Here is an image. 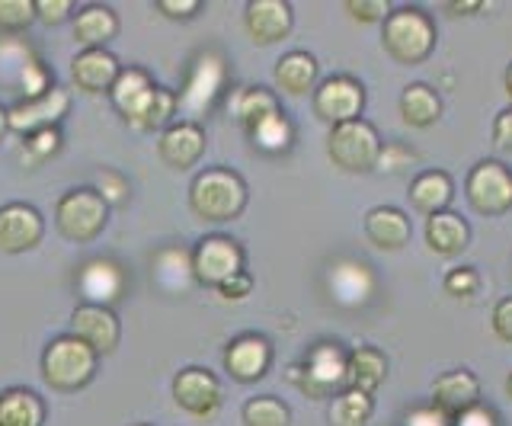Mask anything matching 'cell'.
I'll list each match as a JSON object with an SVG mask.
<instances>
[{
	"mask_svg": "<svg viewBox=\"0 0 512 426\" xmlns=\"http://www.w3.org/2000/svg\"><path fill=\"white\" fill-rule=\"evenodd\" d=\"M276 84L288 97H304L317 84V61L308 52H288L276 65Z\"/></svg>",
	"mask_w": 512,
	"mask_h": 426,
	"instance_id": "29",
	"label": "cell"
},
{
	"mask_svg": "<svg viewBox=\"0 0 512 426\" xmlns=\"http://www.w3.org/2000/svg\"><path fill=\"white\" fill-rule=\"evenodd\" d=\"M362 106H365L362 84H356L352 77H330V81H324L314 90V113L330 125L356 122Z\"/></svg>",
	"mask_w": 512,
	"mask_h": 426,
	"instance_id": "13",
	"label": "cell"
},
{
	"mask_svg": "<svg viewBox=\"0 0 512 426\" xmlns=\"http://www.w3.org/2000/svg\"><path fill=\"white\" fill-rule=\"evenodd\" d=\"M36 20V0H0V29L4 33H23Z\"/></svg>",
	"mask_w": 512,
	"mask_h": 426,
	"instance_id": "36",
	"label": "cell"
},
{
	"mask_svg": "<svg viewBox=\"0 0 512 426\" xmlns=\"http://www.w3.org/2000/svg\"><path fill=\"white\" fill-rule=\"evenodd\" d=\"M116 33H119L116 10L103 4L84 7L74 20V39L84 45V49H106V42L116 39Z\"/></svg>",
	"mask_w": 512,
	"mask_h": 426,
	"instance_id": "24",
	"label": "cell"
},
{
	"mask_svg": "<svg viewBox=\"0 0 512 426\" xmlns=\"http://www.w3.org/2000/svg\"><path fill=\"white\" fill-rule=\"evenodd\" d=\"M157 154L176 170H189L205 154V132L199 122H170L157 138Z\"/></svg>",
	"mask_w": 512,
	"mask_h": 426,
	"instance_id": "17",
	"label": "cell"
},
{
	"mask_svg": "<svg viewBox=\"0 0 512 426\" xmlns=\"http://www.w3.org/2000/svg\"><path fill=\"white\" fill-rule=\"evenodd\" d=\"M138 426H151V423H138Z\"/></svg>",
	"mask_w": 512,
	"mask_h": 426,
	"instance_id": "52",
	"label": "cell"
},
{
	"mask_svg": "<svg viewBox=\"0 0 512 426\" xmlns=\"http://www.w3.org/2000/svg\"><path fill=\"white\" fill-rule=\"evenodd\" d=\"M468 202L480 215H506L512 209V170L496 161L477 164L468 173Z\"/></svg>",
	"mask_w": 512,
	"mask_h": 426,
	"instance_id": "10",
	"label": "cell"
},
{
	"mask_svg": "<svg viewBox=\"0 0 512 426\" xmlns=\"http://www.w3.org/2000/svg\"><path fill=\"white\" fill-rule=\"evenodd\" d=\"M247 33L256 45H276L292 33V7L285 0H250L244 13Z\"/></svg>",
	"mask_w": 512,
	"mask_h": 426,
	"instance_id": "18",
	"label": "cell"
},
{
	"mask_svg": "<svg viewBox=\"0 0 512 426\" xmlns=\"http://www.w3.org/2000/svg\"><path fill=\"white\" fill-rule=\"evenodd\" d=\"M493 138H496V145L512 148V109H506V113L496 116V122H493Z\"/></svg>",
	"mask_w": 512,
	"mask_h": 426,
	"instance_id": "47",
	"label": "cell"
},
{
	"mask_svg": "<svg viewBox=\"0 0 512 426\" xmlns=\"http://www.w3.org/2000/svg\"><path fill=\"white\" fill-rule=\"evenodd\" d=\"M157 10L170 20H189L202 10L199 0H157Z\"/></svg>",
	"mask_w": 512,
	"mask_h": 426,
	"instance_id": "42",
	"label": "cell"
},
{
	"mask_svg": "<svg viewBox=\"0 0 512 426\" xmlns=\"http://www.w3.org/2000/svg\"><path fill=\"white\" fill-rule=\"evenodd\" d=\"M292 414L279 398H250L244 404V426H288Z\"/></svg>",
	"mask_w": 512,
	"mask_h": 426,
	"instance_id": "34",
	"label": "cell"
},
{
	"mask_svg": "<svg viewBox=\"0 0 512 426\" xmlns=\"http://www.w3.org/2000/svg\"><path fill=\"white\" fill-rule=\"evenodd\" d=\"M349 17H356L362 23H384L391 17L388 0H346Z\"/></svg>",
	"mask_w": 512,
	"mask_h": 426,
	"instance_id": "39",
	"label": "cell"
},
{
	"mask_svg": "<svg viewBox=\"0 0 512 426\" xmlns=\"http://www.w3.org/2000/svg\"><path fill=\"white\" fill-rule=\"evenodd\" d=\"M269 362H272V346L260 334L237 337L228 350H224V369H228L231 378H237V382H244V385L263 378Z\"/></svg>",
	"mask_w": 512,
	"mask_h": 426,
	"instance_id": "19",
	"label": "cell"
},
{
	"mask_svg": "<svg viewBox=\"0 0 512 426\" xmlns=\"http://www.w3.org/2000/svg\"><path fill=\"white\" fill-rule=\"evenodd\" d=\"M234 113H237L240 122H244V129L253 132L260 122H266L269 116L279 113V100H276V93H269L266 87H247L237 97Z\"/></svg>",
	"mask_w": 512,
	"mask_h": 426,
	"instance_id": "31",
	"label": "cell"
},
{
	"mask_svg": "<svg viewBox=\"0 0 512 426\" xmlns=\"http://www.w3.org/2000/svg\"><path fill=\"white\" fill-rule=\"evenodd\" d=\"M218 292L224 302H240V298H247L253 292V279H250V273H237L228 282H221Z\"/></svg>",
	"mask_w": 512,
	"mask_h": 426,
	"instance_id": "43",
	"label": "cell"
},
{
	"mask_svg": "<svg viewBox=\"0 0 512 426\" xmlns=\"http://www.w3.org/2000/svg\"><path fill=\"white\" fill-rule=\"evenodd\" d=\"M173 401L186 414L208 420L221 407V382L208 369L189 366L173 378Z\"/></svg>",
	"mask_w": 512,
	"mask_h": 426,
	"instance_id": "12",
	"label": "cell"
},
{
	"mask_svg": "<svg viewBox=\"0 0 512 426\" xmlns=\"http://www.w3.org/2000/svg\"><path fill=\"white\" fill-rule=\"evenodd\" d=\"M250 135H253L256 145H260L263 151H272V154L285 151L288 145H292V125H288V119L282 113H276V116H269L266 122H260Z\"/></svg>",
	"mask_w": 512,
	"mask_h": 426,
	"instance_id": "35",
	"label": "cell"
},
{
	"mask_svg": "<svg viewBox=\"0 0 512 426\" xmlns=\"http://www.w3.org/2000/svg\"><path fill=\"white\" fill-rule=\"evenodd\" d=\"M74 4L71 0H36V20H42L45 26H58L71 17Z\"/></svg>",
	"mask_w": 512,
	"mask_h": 426,
	"instance_id": "40",
	"label": "cell"
},
{
	"mask_svg": "<svg viewBox=\"0 0 512 426\" xmlns=\"http://www.w3.org/2000/svg\"><path fill=\"white\" fill-rule=\"evenodd\" d=\"M58 148H61L58 129H39V132L26 135V151H29L32 161H45V157H52Z\"/></svg>",
	"mask_w": 512,
	"mask_h": 426,
	"instance_id": "38",
	"label": "cell"
},
{
	"mask_svg": "<svg viewBox=\"0 0 512 426\" xmlns=\"http://www.w3.org/2000/svg\"><path fill=\"white\" fill-rule=\"evenodd\" d=\"M455 426H496V423H493V414H490L487 407L474 404L471 410H464V414H458Z\"/></svg>",
	"mask_w": 512,
	"mask_h": 426,
	"instance_id": "46",
	"label": "cell"
},
{
	"mask_svg": "<svg viewBox=\"0 0 512 426\" xmlns=\"http://www.w3.org/2000/svg\"><path fill=\"white\" fill-rule=\"evenodd\" d=\"M365 234L378 250H400L410 241V218L391 205H378L365 215Z\"/></svg>",
	"mask_w": 512,
	"mask_h": 426,
	"instance_id": "22",
	"label": "cell"
},
{
	"mask_svg": "<svg viewBox=\"0 0 512 426\" xmlns=\"http://www.w3.org/2000/svg\"><path fill=\"white\" fill-rule=\"evenodd\" d=\"M445 292L452 298H474L480 292V276L471 266H458L445 276Z\"/></svg>",
	"mask_w": 512,
	"mask_h": 426,
	"instance_id": "37",
	"label": "cell"
},
{
	"mask_svg": "<svg viewBox=\"0 0 512 426\" xmlns=\"http://www.w3.org/2000/svg\"><path fill=\"white\" fill-rule=\"evenodd\" d=\"M493 334L500 337V340H506V343H512V295L509 298H503L500 305L493 308Z\"/></svg>",
	"mask_w": 512,
	"mask_h": 426,
	"instance_id": "44",
	"label": "cell"
},
{
	"mask_svg": "<svg viewBox=\"0 0 512 426\" xmlns=\"http://www.w3.org/2000/svg\"><path fill=\"white\" fill-rule=\"evenodd\" d=\"M119 58L106 49H84L71 65V77L80 90L87 93H109L112 84L119 81Z\"/></svg>",
	"mask_w": 512,
	"mask_h": 426,
	"instance_id": "21",
	"label": "cell"
},
{
	"mask_svg": "<svg viewBox=\"0 0 512 426\" xmlns=\"http://www.w3.org/2000/svg\"><path fill=\"white\" fill-rule=\"evenodd\" d=\"M452 196H455V186H452V180H448V173H442V170H426L410 183L413 209L429 215V218L445 212L448 202H452Z\"/></svg>",
	"mask_w": 512,
	"mask_h": 426,
	"instance_id": "26",
	"label": "cell"
},
{
	"mask_svg": "<svg viewBox=\"0 0 512 426\" xmlns=\"http://www.w3.org/2000/svg\"><path fill=\"white\" fill-rule=\"evenodd\" d=\"M330 292H333V298L340 305L352 308V305H362V302L372 298L375 279H372V273H368L362 263L346 260V263H336L333 270H330Z\"/></svg>",
	"mask_w": 512,
	"mask_h": 426,
	"instance_id": "25",
	"label": "cell"
},
{
	"mask_svg": "<svg viewBox=\"0 0 512 426\" xmlns=\"http://www.w3.org/2000/svg\"><path fill=\"white\" fill-rule=\"evenodd\" d=\"M327 154L340 170L365 173V170H375L381 161V138L375 132V125H368L365 119L343 122V125H333Z\"/></svg>",
	"mask_w": 512,
	"mask_h": 426,
	"instance_id": "6",
	"label": "cell"
},
{
	"mask_svg": "<svg viewBox=\"0 0 512 426\" xmlns=\"http://www.w3.org/2000/svg\"><path fill=\"white\" fill-rule=\"evenodd\" d=\"M400 116H404V122L413 125V129H429V125H436L442 116V103L436 97V90L426 84H410L404 93H400Z\"/></svg>",
	"mask_w": 512,
	"mask_h": 426,
	"instance_id": "30",
	"label": "cell"
},
{
	"mask_svg": "<svg viewBox=\"0 0 512 426\" xmlns=\"http://www.w3.org/2000/svg\"><path fill=\"white\" fill-rule=\"evenodd\" d=\"M480 398V382L468 369H455L436 378L432 385V407H439L442 414L458 417L464 410H471Z\"/></svg>",
	"mask_w": 512,
	"mask_h": 426,
	"instance_id": "20",
	"label": "cell"
},
{
	"mask_svg": "<svg viewBox=\"0 0 512 426\" xmlns=\"http://www.w3.org/2000/svg\"><path fill=\"white\" fill-rule=\"evenodd\" d=\"M346 362L349 356L336 343H317L304 362L295 369V382L311 394V398H327L346 385Z\"/></svg>",
	"mask_w": 512,
	"mask_h": 426,
	"instance_id": "8",
	"label": "cell"
},
{
	"mask_svg": "<svg viewBox=\"0 0 512 426\" xmlns=\"http://www.w3.org/2000/svg\"><path fill=\"white\" fill-rule=\"evenodd\" d=\"M192 276L199 286H221L231 276L244 273V250L237 241L224 238V234H208L205 241L196 244L192 250Z\"/></svg>",
	"mask_w": 512,
	"mask_h": 426,
	"instance_id": "7",
	"label": "cell"
},
{
	"mask_svg": "<svg viewBox=\"0 0 512 426\" xmlns=\"http://www.w3.org/2000/svg\"><path fill=\"white\" fill-rule=\"evenodd\" d=\"M189 205L205 222H234L247 209V183L234 170L208 167L192 180Z\"/></svg>",
	"mask_w": 512,
	"mask_h": 426,
	"instance_id": "2",
	"label": "cell"
},
{
	"mask_svg": "<svg viewBox=\"0 0 512 426\" xmlns=\"http://www.w3.org/2000/svg\"><path fill=\"white\" fill-rule=\"evenodd\" d=\"M176 273H180L183 279H189V282H196V276H192V257L183 254V250H160L157 260H154L157 282L167 292H186V286H183L180 279H176Z\"/></svg>",
	"mask_w": 512,
	"mask_h": 426,
	"instance_id": "33",
	"label": "cell"
},
{
	"mask_svg": "<svg viewBox=\"0 0 512 426\" xmlns=\"http://www.w3.org/2000/svg\"><path fill=\"white\" fill-rule=\"evenodd\" d=\"M68 109H71V93L55 84L45 93H39V97H29L10 106V132L32 135L39 129H58V122L68 116Z\"/></svg>",
	"mask_w": 512,
	"mask_h": 426,
	"instance_id": "11",
	"label": "cell"
},
{
	"mask_svg": "<svg viewBox=\"0 0 512 426\" xmlns=\"http://www.w3.org/2000/svg\"><path fill=\"white\" fill-rule=\"evenodd\" d=\"M96 356L84 340H77L71 334H64L58 340H52L42 353V378L55 391H77L84 388L93 372H96Z\"/></svg>",
	"mask_w": 512,
	"mask_h": 426,
	"instance_id": "5",
	"label": "cell"
},
{
	"mask_svg": "<svg viewBox=\"0 0 512 426\" xmlns=\"http://www.w3.org/2000/svg\"><path fill=\"white\" fill-rule=\"evenodd\" d=\"M471 241L468 222L455 212H439L426 222V244L439 257H458Z\"/></svg>",
	"mask_w": 512,
	"mask_h": 426,
	"instance_id": "23",
	"label": "cell"
},
{
	"mask_svg": "<svg viewBox=\"0 0 512 426\" xmlns=\"http://www.w3.org/2000/svg\"><path fill=\"white\" fill-rule=\"evenodd\" d=\"M384 52H388L400 65H420L436 49V26L416 7L391 10V17L384 20Z\"/></svg>",
	"mask_w": 512,
	"mask_h": 426,
	"instance_id": "4",
	"label": "cell"
},
{
	"mask_svg": "<svg viewBox=\"0 0 512 426\" xmlns=\"http://www.w3.org/2000/svg\"><path fill=\"white\" fill-rule=\"evenodd\" d=\"M112 103L122 113V119L138 132L167 129L176 113V93L154 84V77L141 68H128L119 74V81L109 90Z\"/></svg>",
	"mask_w": 512,
	"mask_h": 426,
	"instance_id": "1",
	"label": "cell"
},
{
	"mask_svg": "<svg viewBox=\"0 0 512 426\" xmlns=\"http://www.w3.org/2000/svg\"><path fill=\"white\" fill-rule=\"evenodd\" d=\"M224 74H228V68H224L221 55H215V52L199 55L196 65H192V71H189V81H186L183 93L176 97V109H183V113L189 116V122L202 119L208 109H212L215 97L224 87Z\"/></svg>",
	"mask_w": 512,
	"mask_h": 426,
	"instance_id": "9",
	"label": "cell"
},
{
	"mask_svg": "<svg viewBox=\"0 0 512 426\" xmlns=\"http://www.w3.org/2000/svg\"><path fill=\"white\" fill-rule=\"evenodd\" d=\"M128 286V273L116 260H90L77 273V289L84 295V305H116Z\"/></svg>",
	"mask_w": 512,
	"mask_h": 426,
	"instance_id": "16",
	"label": "cell"
},
{
	"mask_svg": "<svg viewBox=\"0 0 512 426\" xmlns=\"http://www.w3.org/2000/svg\"><path fill=\"white\" fill-rule=\"evenodd\" d=\"M7 132H10V109L0 106V141L7 138Z\"/></svg>",
	"mask_w": 512,
	"mask_h": 426,
	"instance_id": "48",
	"label": "cell"
},
{
	"mask_svg": "<svg viewBox=\"0 0 512 426\" xmlns=\"http://www.w3.org/2000/svg\"><path fill=\"white\" fill-rule=\"evenodd\" d=\"M103 199H106V205L109 202H125L128 199V183L119 177V173H112V170H100V189H96Z\"/></svg>",
	"mask_w": 512,
	"mask_h": 426,
	"instance_id": "41",
	"label": "cell"
},
{
	"mask_svg": "<svg viewBox=\"0 0 512 426\" xmlns=\"http://www.w3.org/2000/svg\"><path fill=\"white\" fill-rule=\"evenodd\" d=\"M372 407H375L372 394L349 388L330 404V426H365L372 420Z\"/></svg>",
	"mask_w": 512,
	"mask_h": 426,
	"instance_id": "32",
	"label": "cell"
},
{
	"mask_svg": "<svg viewBox=\"0 0 512 426\" xmlns=\"http://www.w3.org/2000/svg\"><path fill=\"white\" fill-rule=\"evenodd\" d=\"M109 222L106 199L90 186L68 189L55 205V228L64 241L71 244H90L103 234Z\"/></svg>",
	"mask_w": 512,
	"mask_h": 426,
	"instance_id": "3",
	"label": "cell"
},
{
	"mask_svg": "<svg viewBox=\"0 0 512 426\" xmlns=\"http://www.w3.org/2000/svg\"><path fill=\"white\" fill-rule=\"evenodd\" d=\"M407 426H452V417L442 414L439 407H420L407 414Z\"/></svg>",
	"mask_w": 512,
	"mask_h": 426,
	"instance_id": "45",
	"label": "cell"
},
{
	"mask_svg": "<svg viewBox=\"0 0 512 426\" xmlns=\"http://www.w3.org/2000/svg\"><path fill=\"white\" fill-rule=\"evenodd\" d=\"M506 93H509V97H512V65L506 68Z\"/></svg>",
	"mask_w": 512,
	"mask_h": 426,
	"instance_id": "50",
	"label": "cell"
},
{
	"mask_svg": "<svg viewBox=\"0 0 512 426\" xmlns=\"http://www.w3.org/2000/svg\"><path fill=\"white\" fill-rule=\"evenodd\" d=\"M506 391H509V398H512V375H509V382H506Z\"/></svg>",
	"mask_w": 512,
	"mask_h": 426,
	"instance_id": "51",
	"label": "cell"
},
{
	"mask_svg": "<svg viewBox=\"0 0 512 426\" xmlns=\"http://www.w3.org/2000/svg\"><path fill=\"white\" fill-rule=\"evenodd\" d=\"M45 401L32 388L0 391V426H42Z\"/></svg>",
	"mask_w": 512,
	"mask_h": 426,
	"instance_id": "28",
	"label": "cell"
},
{
	"mask_svg": "<svg viewBox=\"0 0 512 426\" xmlns=\"http://www.w3.org/2000/svg\"><path fill=\"white\" fill-rule=\"evenodd\" d=\"M388 375V359H384L375 346H359V350L349 353L346 362V385L352 391H365V394H375Z\"/></svg>",
	"mask_w": 512,
	"mask_h": 426,
	"instance_id": "27",
	"label": "cell"
},
{
	"mask_svg": "<svg viewBox=\"0 0 512 426\" xmlns=\"http://www.w3.org/2000/svg\"><path fill=\"white\" fill-rule=\"evenodd\" d=\"M448 7H452L455 13H474V10H477L480 4H448Z\"/></svg>",
	"mask_w": 512,
	"mask_h": 426,
	"instance_id": "49",
	"label": "cell"
},
{
	"mask_svg": "<svg viewBox=\"0 0 512 426\" xmlns=\"http://www.w3.org/2000/svg\"><path fill=\"white\" fill-rule=\"evenodd\" d=\"M45 234V222L39 209L26 202H7L0 205V250L4 254H26Z\"/></svg>",
	"mask_w": 512,
	"mask_h": 426,
	"instance_id": "14",
	"label": "cell"
},
{
	"mask_svg": "<svg viewBox=\"0 0 512 426\" xmlns=\"http://www.w3.org/2000/svg\"><path fill=\"white\" fill-rule=\"evenodd\" d=\"M71 337L84 340L96 356H106L119 346L122 327L112 308L103 305H77L71 314Z\"/></svg>",
	"mask_w": 512,
	"mask_h": 426,
	"instance_id": "15",
	"label": "cell"
}]
</instances>
